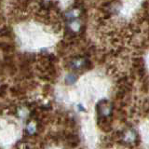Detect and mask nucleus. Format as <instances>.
<instances>
[{
    "mask_svg": "<svg viewBox=\"0 0 149 149\" xmlns=\"http://www.w3.org/2000/svg\"><path fill=\"white\" fill-rule=\"evenodd\" d=\"M99 111L102 116H108L112 112V106L109 102H101V106H100Z\"/></svg>",
    "mask_w": 149,
    "mask_h": 149,
    "instance_id": "1",
    "label": "nucleus"
},
{
    "mask_svg": "<svg viewBox=\"0 0 149 149\" xmlns=\"http://www.w3.org/2000/svg\"><path fill=\"white\" fill-rule=\"evenodd\" d=\"M123 140L128 143H133L135 140H136V133L134 132V130H129L124 133Z\"/></svg>",
    "mask_w": 149,
    "mask_h": 149,
    "instance_id": "2",
    "label": "nucleus"
}]
</instances>
